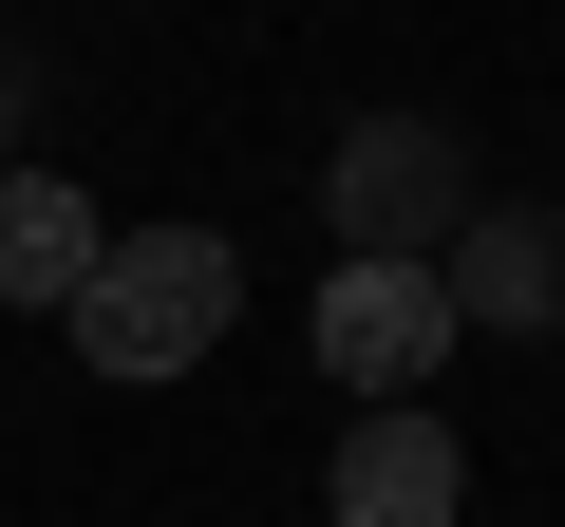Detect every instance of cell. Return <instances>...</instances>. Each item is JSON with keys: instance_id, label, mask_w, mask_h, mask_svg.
I'll use <instances>...</instances> for the list:
<instances>
[{"instance_id": "obj_3", "label": "cell", "mask_w": 565, "mask_h": 527, "mask_svg": "<svg viewBox=\"0 0 565 527\" xmlns=\"http://www.w3.org/2000/svg\"><path fill=\"white\" fill-rule=\"evenodd\" d=\"M452 508H471L452 415H359L340 433V527H452Z\"/></svg>"}, {"instance_id": "obj_5", "label": "cell", "mask_w": 565, "mask_h": 527, "mask_svg": "<svg viewBox=\"0 0 565 527\" xmlns=\"http://www.w3.org/2000/svg\"><path fill=\"white\" fill-rule=\"evenodd\" d=\"M434 283H452V321H546V302H565V245H546L527 207H471V245L434 264Z\"/></svg>"}, {"instance_id": "obj_1", "label": "cell", "mask_w": 565, "mask_h": 527, "mask_svg": "<svg viewBox=\"0 0 565 527\" xmlns=\"http://www.w3.org/2000/svg\"><path fill=\"white\" fill-rule=\"evenodd\" d=\"M57 321L95 377H207V340L245 321V264H226V226H114Z\"/></svg>"}, {"instance_id": "obj_2", "label": "cell", "mask_w": 565, "mask_h": 527, "mask_svg": "<svg viewBox=\"0 0 565 527\" xmlns=\"http://www.w3.org/2000/svg\"><path fill=\"white\" fill-rule=\"evenodd\" d=\"M434 358H452V283L434 264H340L321 283V377H359V415H415Z\"/></svg>"}, {"instance_id": "obj_6", "label": "cell", "mask_w": 565, "mask_h": 527, "mask_svg": "<svg viewBox=\"0 0 565 527\" xmlns=\"http://www.w3.org/2000/svg\"><path fill=\"white\" fill-rule=\"evenodd\" d=\"M434 189H452L434 132H359V151H340V226H359V245H377V207H434Z\"/></svg>"}, {"instance_id": "obj_4", "label": "cell", "mask_w": 565, "mask_h": 527, "mask_svg": "<svg viewBox=\"0 0 565 527\" xmlns=\"http://www.w3.org/2000/svg\"><path fill=\"white\" fill-rule=\"evenodd\" d=\"M95 245H114V226H95L57 170H0V302H76V283H95Z\"/></svg>"}]
</instances>
